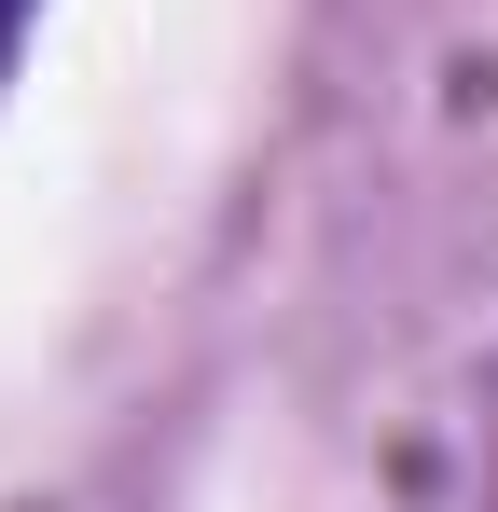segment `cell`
<instances>
[{
	"label": "cell",
	"mask_w": 498,
	"mask_h": 512,
	"mask_svg": "<svg viewBox=\"0 0 498 512\" xmlns=\"http://www.w3.org/2000/svg\"><path fill=\"white\" fill-rule=\"evenodd\" d=\"M28 14H42V0H0V84H14V56H28Z\"/></svg>",
	"instance_id": "cell-1"
}]
</instances>
